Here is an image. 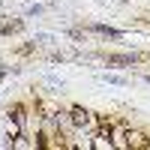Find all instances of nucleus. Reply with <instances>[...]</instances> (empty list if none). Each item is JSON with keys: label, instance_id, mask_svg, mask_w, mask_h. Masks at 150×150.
<instances>
[{"label": "nucleus", "instance_id": "nucleus-1", "mask_svg": "<svg viewBox=\"0 0 150 150\" xmlns=\"http://www.w3.org/2000/svg\"><path fill=\"white\" fill-rule=\"evenodd\" d=\"M69 117H72V126L78 129L81 135H93L99 129V123H102V117L93 114L90 108H84V105H72L69 108Z\"/></svg>", "mask_w": 150, "mask_h": 150}, {"label": "nucleus", "instance_id": "nucleus-2", "mask_svg": "<svg viewBox=\"0 0 150 150\" xmlns=\"http://www.w3.org/2000/svg\"><path fill=\"white\" fill-rule=\"evenodd\" d=\"M102 60L108 66H135V63H144L147 54H138V51H132V54H102Z\"/></svg>", "mask_w": 150, "mask_h": 150}, {"label": "nucleus", "instance_id": "nucleus-3", "mask_svg": "<svg viewBox=\"0 0 150 150\" xmlns=\"http://www.w3.org/2000/svg\"><path fill=\"white\" fill-rule=\"evenodd\" d=\"M126 150H150V135L126 126Z\"/></svg>", "mask_w": 150, "mask_h": 150}, {"label": "nucleus", "instance_id": "nucleus-4", "mask_svg": "<svg viewBox=\"0 0 150 150\" xmlns=\"http://www.w3.org/2000/svg\"><path fill=\"white\" fill-rule=\"evenodd\" d=\"M84 30H87V33H99V36H105V39H114V42H120L123 36H126V30H117V27H108V24H87Z\"/></svg>", "mask_w": 150, "mask_h": 150}, {"label": "nucleus", "instance_id": "nucleus-5", "mask_svg": "<svg viewBox=\"0 0 150 150\" xmlns=\"http://www.w3.org/2000/svg\"><path fill=\"white\" fill-rule=\"evenodd\" d=\"M24 27H27V21H24V18H15V21H12L9 15H3V36H9V33H21Z\"/></svg>", "mask_w": 150, "mask_h": 150}, {"label": "nucleus", "instance_id": "nucleus-6", "mask_svg": "<svg viewBox=\"0 0 150 150\" xmlns=\"http://www.w3.org/2000/svg\"><path fill=\"white\" fill-rule=\"evenodd\" d=\"M99 81L117 84V87H129V78H126V75H114V72H102V75H99Z\"/></svg>", "mask_w": 150, "mask_h": 150}, {"label": "nucleus", "instance_id": "nucleus-7", "mask_svg": "<svg viewBox=\"0 0 150 150\" xmlns=\"http://www.w3.org/2000/svg\"><path fill=\"white\" fill-rule=\"evenodd\" d=\"M21 15L24 18H39V15H45V6L42 3H27V6L21 9Z\"/></svg>", "mask_w": 150, "mask_h": 150}, {"label": "nucleus", "instance_id": "nucleus-8", "mask_svg": "<svg viewBox=\"0 0 150 150\" xmlns=\"http://www.w3.org/2000/svg\"><path fill=\"white\" fill-rule=\"evenodd\" d=\"M33 42H36V45H54V42H57V36H51V33H36V36H33Z\"/></svg>", "mask_w": 150, "mask_h": 150}, {"label": "nucleus", "instance_id": "nucleus-9", "mask_svg": "<svg viewBox=\"0 0 150 150\" xmlns=\"http://www.w3.org/2000/svg\"><path fill=\"white\" fill-rule=\"evenodd\" d=\"M144 81H147V84H150V75H144Z\"/></svg>", "mask_w": 150, "mask_h": 150}]
</instances>
